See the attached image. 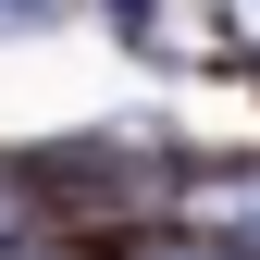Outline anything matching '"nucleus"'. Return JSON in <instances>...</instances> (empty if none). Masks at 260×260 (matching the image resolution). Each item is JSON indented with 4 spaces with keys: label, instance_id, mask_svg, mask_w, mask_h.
Segmentation results:
<instances>
[{
    "label": "nucleus",
    "instance_id": "obj_4",
    "mask_svg": "<svg viewBox=\"0 0 260 260\" xmlns=\"http://www.w3.org/2000/svg\"><path fill=\"white\" fill-rule=\"evenodd\" d=\"M223 13H236V38H248V50H260V0H223Z\"/></svg>",
    "mask_w": 260,
    "mask_h": 260
},
{
    "label": "nucleus",
    "instance_id": "obj_3",
    "mask_svg": "<svg viewBox=\"0 0 260 260\" xmlns=\"http://www.w3.org/2000/svg\"><path fill=\"white\" fill-rule=\"evenodd\" d=\"M25 25H50V0H0V38H25Z\"/></svg>",
    "mask_w": 260,
    "mask_h": 260
},
{
    "label": "nucleus",
    "instance_id": "obj_1",
    "mask_svg": "<svg viewBox=\"0 0 260 260\" xmlns=\"http://www.w3.org/2000/svg\"><path fill=\"white\" fill-rule=\"evenodd\" d=\"M186 211H199V223H186V236H199V248H223V260H260V161H223V174H199V186H186Z\"/></svg>",
    "mask_w": 260,
    "mask_h": 260
},
{
    "label": "nucleus",
    "instance_id": "obj_2",
    "mask_svg": "<svg viewBox=\"0 0 260 260\" xmlns=\"http://www.w3.org/2000/svg\"><path fill=\"white\" fill-rule=\"evenodd\" d=\"M124 260H223V248H199V236H149V248H124Z\"/></svg>",
    "mask_w": 260,
    "mask_h": 260
}]
</instances>
